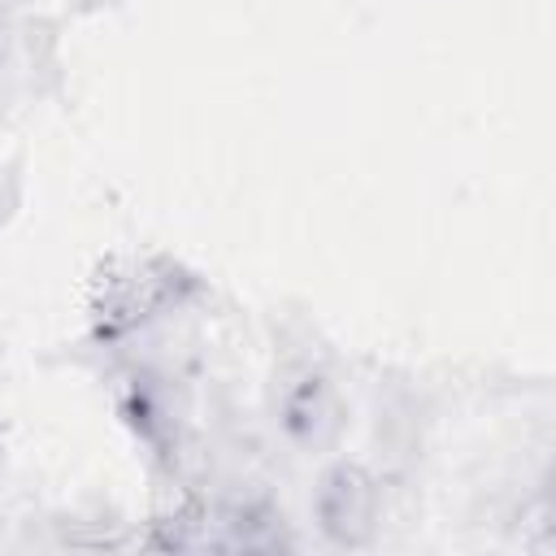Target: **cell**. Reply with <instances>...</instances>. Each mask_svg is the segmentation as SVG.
I'll use <instances>...</instances> for the list:
<instances>
[{
	"instance_id": "cell-1",
	"label": "cell",
	"mask_w": 556,
	"mask_h": 556,
	"mask_svg": "<svg viewBox=\"0 0 556 556\" xmlns=\"http://www.w3.org/2000/svg\"><path fill=\"white\" fill-rule=\"evenodd\" d=\"M378 482L369 478V469L339 460L321 473L317 495H313V513L317 526L330 543L339 547H365L378 530Z\"/></svg>"
},
{
	"instance_id": "cell-2",
	"label": "cell",
	"mask_w": 556,
	"mask_h": 556,
	"mask_svg": "<svg viewBox=\"0 0 556 556\" xmlns=\"http://www.w3.org/2000/svg\"><path fill=\"white\" fill-rule=\"evenodd\" d=\"M282 426L304 447H321L339 430V400L321 369H300L282 387Z\"/></svg>"
}]
</instances>
